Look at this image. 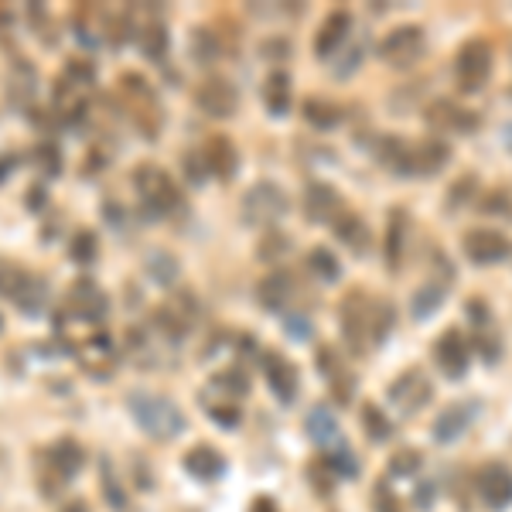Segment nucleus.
Segmentation results:
<instances>
[{"mask_svg": "<svg viewBox=\"0 0 512 512\" xmlns=\"http://www.w3.org/2000/svg\"><path fill=\"white\" fill-rule=\"evenodd\" d=\"M393 304L369 297L366 291H349L338 308V321H342V335L355 355L373 352L376 345L386 342L393 332Z\"/></svg>", "mask_w": 512, "mask_h": 512, "instance_id": "f257e3e1", "label": "nucleus"}, {"mask_svg": "<svg viewBox=\"0 0 512 512\" xmlns=\"http://www.w3.org/2000/svg\"><path fill=\"white\" fill-rule=\"evenodd\" d=\"M127 410L134 417V424L154 441H175L178 434H185V414L171 396L137 390L127 396Z\"/></svg>", "mask_w": 512, "mask_h": 512, "instance_id": "f03ea898", "label": "nucleus"}, {"mask_svg": "<svg viewBox=\"0 0 512 512\" xmlns=\"http://www.w3.org/2000/svg\"><path fill=\"white\" fill-rule=\"evenodd\" d=\"M120 99H123V110H127L130 123L140 137L154 140L161 134L164 127V110H161V99L154 93V86L147 82L140 72H123L117 79Z\"/></svg>", "mask_w": 512, "mask_h": 512, "instance_id": "7ed1b4c3", "label": "nucleus"}, {"mask_svg": "<svg viewBox=\"0 0 512 512\" xmlns=\"http://www.w3.org/2000/svg\"><path fill=\"white\" fill-rule=\"evenodd\" d=\"M134 188L140 195V205H144V212L151 219L171 216V212L181 209V188L158 164H140L134 171Z\"/></svg>", "mask_w": 512, "mask_h": 512, "instance_id": "20e7f679", "label": "nucleus"}, {"mask_svg": "<svg viewBox=\"0 0 512 512\" xmlns=\"http://www.w3.org/2000/svg\"><path fill=\"white\" fill-rule=\"evenodd\" d=\"M287 192L277 185V181H256L250 192L243 195V205H239V216L250 229H260V226H274V222L284 219L287 212Z\"/></svg>", "mask_w": 512, "mask_h": 512, "instance_id": "39448f33", "label": "nucleus"}, {"mask_svg": "<svg viewBox=\"0 0 512 512\" xmlns=\"http://www.w3.org/2000/svg\"><path fill=\"white\" fill-rule=\"evenodd\" d=\"M427 52V35L420 24H400L379 41V59L393 69H414Z\"/></svg>", "mask_w": 512, "mask_h": 512, "instance_id": "423d86ee", "label": "nucleus"}, {"mask_svg": "<svg viewBox=\"0 0 512 512\" xmlns=\"http://www.w3.org/2000/svg\"><path fill=\"white\" fill-rule=\"evenodd\" d=\"M492 76V48L482 38H472L454 55V79L461 93H478Z\"/></svg>", "mask_w": 512, "mask_h": 512, "instance_id": "0eeeda50", "label": "nucleus"}, {"mask_svg": "<svg viewBox=\"0 0 512 512\" xmlns=\"http://www.w3.org/2000/svg\"><path fill=\"white\" fill-rule=\"evenodd\" d=\"M82 461H86V451L79 448V441H72V437H59V441L45 451V472H48V478H52V482L45 485V492L55 495L59 489H65V485L82 472Z\"/></svg>", "mask_w": 512, "mask_h": 512, "instance_id": "6e6552de", "label": "nucleus"}, {"mask_svg": "<svg viewBox=\"0 0 512 512\" xmlns=\"http://www.w3.org/2000/svg\"><path fill=\"white\" fill-rule=\"evenodd\" d=\"M431 396H434L431 376L417 366L403 369V373L390 383V403L400 410V414H417V410H424L427 403H431Z\"/></svg>", "mask_w": 512, "mask_h": 512, "instance_id": "1a4fd4ad", "label": "nucleus"}, {"mask_svg": "<svg viewBox=\"0 0 512 512\" xmlns=\"http://www.w3.org/2000/svg\"><path fill=\"white\" fill-rule=\"evenodd\" d=\"M106 311H110V297L103 294V287H99L96 280L79 277L76 284L65 291V315L96 325V321L106 318Z\"/></svg>", "mask_w": 512, "mask_h": 512, "instance_id": "9d476101", "label": "nucleus"}, {"mask_svg": "<svg viewBox=\"0 0 512 512\" xmlns=\"http://www.w3.org/2000/svg\"><path fill=\"white\" fill-rule=\"evenodd\" d=\"M195 106L205 113V117L229 120L239 110V89L226 76H209V79L198 82Z\"/></svg>", "mask_w": 512, "mask_h": 512, "instance_id": "9b49d317", "label": "nucleus"}, {"mask_svg": "<svg viewBox=\"0 0 512 512\" xmlns=\"http://www.w3.org/2000/svg\"><path fill=\"white\" fill-rule=\"evenodd\" d=\"M38 86H41L38 69L24 59V55H18V59L11 62V69H7V106H11L14 113L28 117L38 103Z\"/></svg>", "mask_w": 512, "mask_h": 512, "instance_id": "f8f14e48", "label": "nucleus"}, {"mask_svg": "<svg viewBox=\"0 0 512 512\" xmlns=\"http://www.w3.org/2000/svg\"><path fill=\"white\" fill-rule=\"evenodd\" d=\"M465 256L478 267H492L512 256V239L502 236L499 229H468L465 233Z\"/></svg>", "mask_w": 512, "mask_h": 512, "instance_id": "ddd939ff", "label": "nucleus"}, {"mask_svg": "<svg viewBox=\"0 0 512 512\" xmlns=\"http://www.w3.org/2000/svg\"><path fill=\"white\" fill-rule=\"evenodd\" d=\"M468 318H472V328H475V349L485 355V362H499L502 355V332L499 325H495L489 304L482 301V297H472L468 301Z\"/></svg>", "mask_w": 512, "mask_h": 512, "instance_id": "4468645a", "label": "nucleus"}, {"mask_svg": "<svg viewBox=\"0 0 512 512\" xmlns=\"http://www.w3.org/2000/svg\"><path fill=\"white\" fill-rule=\"evenodd\" d=\"M260 366H263V376H267V386L274 390V396L280 403H294L297 400V386H301V376H297V366L287 362L284 355L267 349L260 355Z\"/></svg>", "mask_w": 512, "mask_h": 512, "instance_id": "2eb2a0df", "label": "nucleus"}, {"mask_svg": "<svg viewBox=\"0 0 512 512\" xmlns=\"http://www.w3.org/2000/svg\"><path fill=\"white\" fill-rule=\"evenodd\" d=\"M427 127L441 130V134H472L478 127V117L465 106H458L454 99H434L431 106L424 110Z\"/></svg>", "mask_w": 512, "mask_h": 512, "instance_id": "dca6fc26", "label": "nucleus"}, {"mask_svg": "<svg viewBox=\"0 0 512 512\" xmlns=\"http://www.w3.org/2000/svg\"><path fill=\"white\" fill-rule=\"evenodd\" d=\"M342 212V195L332 185H325V181H311L308 192H304V216H308L311 226H335V219Z\"/></svg>", "mask_w": 512, "mask_h": 512, "instance_id": "f3484780", "label": "nucleus"}, {"mask_svg": "<svg viewBox=\"0 0 512 512\" xmlns=\"http://www.w3.org/2000/svg\"><path fill=\"white\" fill-rule=\"evenodd\" d=\"M478 499L495 512L512 506V472L506 465L492 461V465L478 468Z\"/></svg>", "mask_w": 512, "mask_h": 512, "instance_id": "a211bd4d", "label": "nucleus"}, {"mask_svg": "<svg viewBox=\"0 0 512 512\" xmlns=\"http://www.w3.org/2000/svg\"><path fill=\"white\" fill-rule=\"evenodd\" d=\"M434 362L448 379H461L468 373V362L472 359H468V342L458 328H444V335L434 345Z\"/></svg>", "mask_w": 512, "mask_h": 512, "instance_id": "6ab92c4d", "label": "nucleus"}, {"mask_svg": "<svg viewBox=\"0 0 512 512\" xmlns=\"http://www.w3.org/2000/svg\"><path fill=\"white\" fill-rule=\"evenodd\" d=\"M451 161V147L444 140H410V178L441 175Z\"/></svg>", "mask_w": 512, "mask_h": 512, "instance_id": "aec40b11", "label": "nucleus"}, {"mask_svg": "<svg viewBox=\"0 0 512 512\" xmlns=\"http://www.w3.org/2000/svg\"><path fill=\"white\" fill-rule=\"evenodd\" d=\"M304 431H308L311 441L325 451V458L335 451H342V448H349V441L342 437V427H338V420L328 407H311L308 420H304Z\"/></svg>", "mask_w": 512, "mask_h": 512, "instance_id": "412c9836", "label": "nucleus"}, {"mask_svg": "<svg viewBox=\"0 0 512 512\" xmlns=\"http://www.w3.org/2000/svg\"><path fill=\"white\" fill-rule=\"evenodd\" d=\"M318 373L328 376V383H332V393L338 403H349L352 393H355V376L349 373V362L338 355V349L332 345H321L318 349Z\"/></svg>", "mask_w": 512, "mask_h": 512, "instance_id": "4be33fe9", "label": "nucleus"}, {"mask_svg": "<svg viewBox=\"0 0 512 512\" xmlns=\"http://www.w3.org/2000/svg\"><path fill=\"white\" fill-rule=\"evenodd\" d=\"M202 161H205V168H209L212 178L229 181L239 168V151L226 134H212L202 147Z\"/></svg>", "mask_w": 512, "mask_h": 512, "instance_id": "5701e85b", "label": "nucleus"}, {"mask_svg": "<svg viewBox=\"0 0 512 512\" xmlns=\"http://www.w3.org/2000/svg\"><path fill=\"white\" fill-rule=\"evenodd\" d=\"M349 38H352V14L338 7V11H332L325 21H321V28L315 35V55H318V59H332V55Z\"/></svg>", "mask_w": 512, "mask_h": 512, "instance_id": "b1692460", "label": "nucleus"}, {"mask_svg": "<svg viewBox=\"0 0 512 512\" xmlns=\"http://www.w3.org/2000/svg\"><path fill=\"white\" fill-rule=\"evenodd\" d=\"M294 297H297V284H294L291 274H284V270L267 274L260 280V287H256V301H260V308L274 311V315H280V311H284Z\"/></svg>", "mask_w": 512, "mask_h": 512, "instance_id": "393cba45", "label": "nucleus"}, {"mask_svg": "<svg viewBox=\"0 0 512 512\" xmlns=\"http://www.w3.org/2000/svg\"><path fill=\"white\" fill-rule=\"evenodd\" d=\"M79 362L93 376H110L113 366H117V349H113L110 335H106V332H93V335H89L86 342L79 345Z\"/></svg>", "mask_w": 512, "mask_h": 512, "instance_id": "a878e982", "label": "nucleus"}, {"mask_svg": "<svg viewBox=\"0 0 512 512\" xmlns=\"http://www.w3.org/2000/svg\"><path fill=\"white\" fill-rule=\"evenodd\" d=\"M475 410H478V403H451V407L444 410V414H437V420H434V441L437 444L458 441V437L472 427Z\"/></svg>", "mask_w": 512, "mask_h": 512, "instance_id": "bb28decb", "label": "nucleus"}, {"mask_svg": "<svg viewBox=\"0 0 512 512\" xmlns=\"http://www.w3.org/2000/svg\"><path fill=\"white\" fill-rule=\"evenodd\" d=\"M448 287H451V270H444V274H431V277L424 280V284L417 287V294L410 297V315H414L417 321L431 318L434 311L441 308Z\"/></svg>", "mask_w": 512, "mask_h": 512, "instance_id": "cd10ccee", "label": "nucleus"}, {"mask_svg": "<svg viewBox=\"0 0 512 512\" xmlns=\"http://www.w3.org/2000/svg\"><path fill=\"white\" fill-rule=\"evenodd\" d=\"M335 236H338V243L349 246L355 256H366L369 246H373V229H369V222L362 219L359 212H349V209L335 219Z\"/></svg>", "mask_w": 512, "mask_h": 512, "instance_id": "c85d7f7f", "label": "nucleus"}, {"mask_svg": "<svg viewBox=\"0 0 512 512\" xmlns=\"http://www.w3.org/2000/svg\"><path fill=\"white\" fill-rule=\"evenodd\" d=\"M106 18H110V11H103V7L96 4H82L76 14H72V28H76V38L82 41L86 48H96L106 41Z\"/></svg>", "mask_w": 512, "mask_h": 512, "instance_id": "c756f323", "label": "nucleus"}, {"mask_svg": "<svg viewBox=\"0 0 512 512\" xmlns=\"http://www.w3.org/2000/svg\"><path fill=\"white\" fill-rule=\"evenodd\" d=\"M185 472L192 478H202V482H216V478L226 475V458L212 444H195L185 454Z\"/></svg>", "mask_w": 512, "mask_h": 512, "instance_id": "7c9ffc66", "label": "nucleus"}, {"mask_svg": "<svg viewBox=\"0 0 512 512\" xmlns=\"http://www.w3.org/2000/svg\"><path fill=\"white\" fill-rule=\"evenodd\" d=\"M407 233H410V219L403 209H390V222H386V267L400 270L403 267V253H407Z\"/></svg>", "mask_w": 512, "mask_h": 512, "instance_id": "2f4dec72", "label": "nucleus"}, {"mask_svg": "<svg viewBox=\"0 0 512 512\" xmlns=\"http://www.w3.org/2000/svg\"><path fill=\"white\" fill-rule=\"evenodd\" d=\"M11 301H14V308H18L21 315L38 318L41 311H45V304H48V284L38 274H31V270H28L24 280H21V287H18V294H14Z\"/></svg>", "mask_w": 512, "mask_h": 512, "instance_id": "473e14b6", "label": "nucleus"}, {"mask_svg": "<svg viewBox=\"0 0 512 512\" xmlns=\"http://www.w3.org/2000/svg\"><path fill=\"white\" fill-rule=\"evenodd\" d=\"M376 158L396 178H410V140L407 137H379Z\"/></svg>", "mask_w": 512, "mask_h": 512, "instance_id": "72a5a7b5", "label": "nucleus"}, {"mask_svg": "<svg viewBox=\"0 0 512 512\" xmlns=\"http://www.w3.org/2000/svg\"><path fill=\"white\" fill-rule=\"evenodd\" d=\"M202 407H205V417L216 420L219 427H236L243 420V410H239V400L236 396H226L219 390H205L202 393Z\"/></svg>", "mask_w": 512, "mask_h": 512, "instance_id": "f704fd0d", "label": "nucleus"}, {"mask_svg": "<svg viewBox=\"0 0 512 512\" xmlns=\"http://www.w3.org/2000/svg\"><path fill=\"white\" fill-rule=\"evenodd\" d=\"M263 106L270 117H287L291 113V79L287 72H274L263 79Z\"/></svg>", "mask_w": 512, "mask_h": 512, "instance_id": "c9c22d12", "label": "nucleus"}, {"mask_svg": "<svg viewBox=\"0 0 512 512\" xmlns=\"http://www.w3.org/2000/svg\"><path fill=\"white\" fill-rule=\"evenodd\" d=\"M137 45H140V52H144V59L161 62L164 55H168V28H164V21L147 18L144 24H140Z\"/></svg>", "mask_w": 512, "mask_h": 512, "instance_id": "e433bc0d", "label": "nucleus"}, {"mask_svg": "<svg viewBox=\"0 0 512 512\" xmlns=\"http://www.w3.org/2000/svg\"><path fill=\"white\" fill-rule=\"evenodd\" d=\"M301 113H304V120L318 130H335L338 123H342V106L332 103V99H325V96H308L301 106Z\"/></svg>", "mask_w": 512, "mask_h": 512, "instance_id": "4c0bfd02", "label": "nucleus"}, {"mask_svg": "<svg viewBox=\"0 0 512 512\" xmlns=\"http://www.w3.org/2000/svg\"><path fill=\"white\" fill-rule=\"evenodd\" d=\"M144 274L158 287H171L181 277V263L168 250H151L144 256Z\"/></svg>", "mask_w": 512, "mask_h": 512, "instance_id": "58836bf2", "label": "nucleus"}, {"mask_svg": "<svg viewBox=\"0 0 512 512\" xmlns=\"http://www.w3.org/2000/svg\"><path fill=\"white\" fill-rule=\"evenodd\" d=\"M192 59H195V65H212L222 59V41H219L216 28L198 24L192 31Z\"/></svg>", "mask_w": 512, "mask_h": 512, "instance_id": "ea45409f", "label": "nucleus"}, {"mask_svg": "<svg viewBox=\"0 0 512 512\" xmlns=\"http://www.w3.org/2000/svg\"><path fill=\"white\" fill-rule=\"evenodd\" d=\"M31 161H35V168L41 171V175H48V178L62 175V147L55 144L52 137L38 140L35 151H31Z\"/></svg>", "mask_w": 512, "mask_h": 512, "instance_id": "a19ab883", "label": "nucleus"}, {"mask_svg": "<svg viewBox=\"0 0 512 512\" xmlns=\"http://www.w3.org/2000/svg\"><path fill=\"white\" fill-rule=\"evenodd\" d=\"M308 270L321 284H338V277H342V263H338L335 253L325 250V246H315V250L308 253Z\"/></svg>", "mask_w": 512, "mask_h": 512, "instance_id": "79ce46f5", "label": "nucleus"}, {"mask_svg": "<svg viewBox=\"0 0 512 512\" xmlns=\"http://www.w3.org/2000/svg\"><path fill=\"white\" fill-rule=\"evenodd\" d=\"M69 86H76V89H86V93H93V86H96V65L89 62V59H69L65 62V69H62V76Z\"/></svg>", "mask_w": 512, "mask_h": 512, "instance_id": "37998d69", "label": "nucleus"}, {"mask_svg": "<svg viewBox=\"0 0 512 512\" xmlns=\"http://www.w3.org/2000/svg\"><path fill=\"white\" fill-rule=\"evenodd\" d=\"M99 256V239L96 233H89V229H79L76 236H72V243H69V260L72 263H79V267H89Z\"/></svg>", "mask_w": 512, "mask_h": 512, "instance_id": "c03bdc74", "label": "nucleus"}, {"mask_svg": "<svg viewBox=\"0 0 512 512\" xmlns=\"http://www.w3.org/2000/svg\"><path fill=\"white\" fill-rule=\"evenodd\" d=\"M99 485H103V495H106V502H110L113 509H123L127 506V499H123V485L117 482V468L110 465V458H103L99 461Z\"/></svg>", "mask_w": 512, "mask_h": 512, "instance_id": "a18cd8bd", "label": "nucleus"}, {"mask_svg": "<svg viewBox=\"0 0 512 512\" xmlns=\"http://www.w3.org/2000/svg\"><path fill=\"white\" fill-rule=\"evenodd\" d=\"M362 427H366V434L373 437V441H386V437L393 434V424L386 420V414L376 407V403H366V407H362Z\"/></svg>", "mask_w": 512, "mask_h": 512, "instance_id": "49530a36", "label": "nucleus"}, {"mask_svg": "<svg viewBox=\"0 0 512 512\" xmlns=\"http://www.w3.org/2000/svg\"><path fill=\"white\" fill-rule=\"evenodd\" d=\"M212 390H219V393H226V396H246L250 393V379H246V373H239V369H226V373H219V376H212Z\"/></svg>", "mask_w": 512, "mask_h": 512, "instance_id": "de8ad7c7", "label": "nucleus"}, {"mask_svg": "<svg viewBox=\"0 0 512 512\" xmlns=\"http://www.w3.org/2000/svg\"><path fill=\"white\" fill-rule=\"evenodd\" d=\"M24 274H28V270H24L21 263L4 260V256H0V294H4V297H14V294H18V287H21Z\"/></svg>", "mask_w": 512, "mask_h": 512, "instance_id": "09e8293b", "label": "nucleus"}, {"mask_svg": "<svg viewBox=\"0 0 512 512\" xmlns=\"http://www.w3.org/2000/svg\"><path fill=\"white\" fill-rule=\"evenodd\" d=\"M424 465V458H420V451H400V454H393V461H390V475H414L417 468Z\"/></svg>", "mask_w": 512, "mask_h": 512, "instance_id": "8fccbe9b", "label": "nucleus"}, {"mask_svg": "<svg viewBox=\"0 0 512 512\" xmlns=\"http://www.w3.org/2000/svg\"><path fill=\"white\" fill-rule=\"evenodd\" d=\"M287 250H291V239H287L284 233H267V239L260 243V260H280Z\"/></svg>", "mask_w": 512, "mask_h": 512, "instance_id": "3c124183", "label": "nucleus"}, {"mask_svg": "<svg viewBox=\"0 0 512 512\" xmlns=\"http://www.w3.org/2000/svg\"><path fill=\"white\" fill-rule=\"evenodd\" d=\"M482 209L485 212H499V216H509L512 219V195H506V192H489L485 195V202H482Z\"/></svg>", "mask_w": 512, "mask_h": 512, "instance_id": "603ef678", "label": "nucleus"}, {"mask_svg": "<svg viewBox=\"0 0 512 512\" xmlns=\"http://www.w3.org/2000/svg\"><path fill=\"white\" fill-rule=\"evenodd\" d=\"M287 335L297 338V342H308V338H311L308 315H287Z\"/></svg>", "mask_w": 512, "mask_h": 512, "instance_id": "864d4df0", "label": "nucleus"}, {"mask_svg": "<svg viewBox=\"0 0 512 512\" xmlns=\"http://www.w3.org/2000/svg\"><path fill=\"white\" fill-rule=\"evenodd\" d=\"M468 188H475V178H461V181H454L451 185V192H448V209H454V205H465L468 198Z\"/></svg>", "mask_w": 512, "mask_h": 512, "instance_id": "5fc2aeb1", "label": "nucleus"}, {"mask_svg": "<svg viewBox=\"0 0 512 512\" xmlns=\"http://www.w3.org/2000/svg\"><path fill=\"white\" fill-rule=\"evenodd\" d=\"M185 171H188V181H195V185H202V181L209 178V168H205L202 154H188V158H185Z\"/></svg>", "mask_w": 512, "mask_h": 512, "instance_id": "6e6d98bb", "label": "nucleus"}, {"mask_svg": "<svg viewBox=\"0 0 512 512\" xmlns=\"http://www.w3.org/2000/svg\"><path fill=\"white\" fill-rule=\"evenodd\" d=\"M376 509H379V512H400V509H396L393 492L386 489V485H376Z\"/></svg>", "mask_w": 512, "mask_h": 512, "instance_id": "4d7b16f0", "label": "nucleus"}, {"mask_svg": "<svg viewBox=\"0 0 512 512\" xmlns=\"http://www.w3.org/2000/svg\"><path fill=\"white\" fill-rule=\"evenodd\" d=\"M18 164H21V154H14V151H7L4 158H0V185L14 175V168H18Z\"/></svg>", "mask_w": 512, "mask_h": 512, "instance_id": "13d9d810", "label": "nucleus"}, {"mask_svg": "<svg viewBox=\"0 0 512 512\" xmlns=\"http://www.w3.org/2000/svg\"><path fill=\"white\" fill-rule=\"evenodd\" d=\"M45 205H48L45 185H31V188H28V209H31V212H38V209H45Z\"/></svg>", "mask_w": 512, "mask_h": 512, "instance_id": "bf43d9fd", "label": "nucleus"}, {"mask_svg": "<svg viewBox=\"0 0 512 512\" xmlns=\"http://www.w3.org/2000/svg\"><path fill=\"white\" fill-rule=\"evenodd\" d=\"M250 512H280V509L270 495H256V499L250 502Z\"/></svg>", "mask_w": 512, "mask_h": 512, "instance_id": "052dcab7", "label": "nucleus"}, {"mask_svg": "<svg viewBox=\"0 0 512 512\" xmlns=\"http://www.w3.org/2000/svg\"><path fill=\"white\" fill-rule=\"evenodd\" d=\"M431 502H434V485H420V489H417V506L427 509Z\"/></svg>", "mask_w": 512, "mask_h": 512, "instance_id": "680f3d73", "label": "nucleus"}, {"mask_svg": "<svg viewBox=\"0 0 512 512\" xmlns=\"http://www.w3.org/2000/svg\"><path fill=\"white\" fill-rule=\"evenodd\" d=\"M7 38H11V11L0 7V41H7Z\"/></svg>", "mask_w": 512, "mask_h": 512, "instance_id": "e2e57ef3", "label": "nucleus"}, {"mask_svg": "<svg viewBox=\"0 0 512 512\" xmlns=\"http://www.w3.org/2000/svg\"><path fill=\"white\" fill-rule=\"evenodd\" d=\"M62 512H89V506L82 499H72V502H65Z\"/></svg>", "mask_w": 512, "mask_h": 512, "instance_id": "0e129e2a", "label": "nucleus"}, {"mask_svg": "<svg viewBox=\"0 0 512 512\" xmlns=\"http://www.w3.org/2000/svg\"><path fill=\"white\" fill-rule=\"evenodd\" d=\"M0 332H4V315H0Z\"/></svg>", "mask_w": 512, "mask_h": 512, "instance_id": "69168bd1", "label": "nucleus"}]
</instances>
